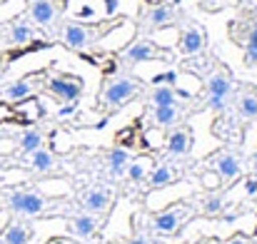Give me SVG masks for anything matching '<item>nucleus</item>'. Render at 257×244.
<instances>
[{
	"label": "nucleus",
	"mask_w": 257,
	"mask_h": 244,
	"mask_svg": "<svg viewBox=\"0 0 257 244\" xmlns=\"http://www.w3.org/2000/svg\"><path fill=\"white\" fill-rule=\"evenodd\" d=\"M125 20H127V18H115V20L107 18V20H102V23L65 20V23L58 25L55 38H58L65 48H70V50H75V53H85L90 48H95V43H100L107 33H112L115 28H120Z\"/></svg>",
	"instance_id": "nucleus-1"
},
{
	"label": "nucleus",
	"mask_w": 257,
	"mask_h": 244,
	"mask_svg": "<svg viewBox=\"0 0 257 244\" xmlns=\"http://www.w3.org/2000/svg\"><path fill=\"white\" fill-rule=\"evenodd\" d=\"M145 90V82L130 73H110L102 78L100 95H97V107L105 115H115L122 105L135 100Z\"/></svg>",
	"instance_id": "nucleus-2"
},
{
	"label": "nucleus",
	"mask_w": 257,
	"mask_h": 244,
	"mask_svg": "<svg viewBox=\"0 0 257 244\" xmlns=\"http://www.w3.org/2000/svg\"><path fill=\"white\" fill-rule=\"evenodd\" d=\"M202 82H205V100H202V105L207 110H212L215 115L227 112L230 105H232L235 90H237L232 73L222 63L212 60L210 68H207V73L202 75Z\"/></svg>",
	"instance_id": "nucleus-3"
},
{
	"label": "nucleus",
	"mask_w": 257,
	"mask_h": 244,
	"mask_svg": "<svg viewBox=\"0 0 257 244\" xmlns=\"http://www.w3.org/2000/svg\"><path fill=\"white\" fill-rule=\"evenodd\" d=\"M192 212H195V204H190V202L182 199V202H177V204H170L168 209H160V212L150 214L148 229H150L153 234H163V237L177 234V232L187 224V219L192 217Z\"/></svg>",
	"instance_id": "nucleus-4"
},
{
	"label": "nucleus",
	"mask_w": 257,
	"mask_h": 244,
	"mask_svg": "<svg viewBox=\"0 0 257 244\" xmlns=\"http://www.w3.org/2000/svg\"><path fill=\"white\" fill-rule=\"evenodd\" d=\"M180 13L177 5L170 0H160V3H145L140 10V20H138V33L140 35H150L155 30H165L177 23Z\"/></svg>",
	"instance_id": "nucleus-5"
},
{
	"label": "nucleus",
	"mask_w": 257,
	"mask_h": 244,
	"mask_svg": "<svg viewBox=\"0 0 257 244\" xmlns=\"http://www.w3.org/2000/svg\"><path fill=\"white\" fill-rule=\"evenodd\" d=\"M65 10H68V0H28L25 3V18L53 35L58 25L63 23Z\"/></svg>",
	"instance_id": "nucleus-6"
},
{
	"label": "nucleus",
	"mask_w": 257,
	"mask_h": 244,
	"mask_svg": "<svg viewBox=\"0 0 257 244\" xmlns=\"http://www.w3.org/2000/svg\"><path fill=\"white\" fill-rule=\"evenodd\" d=\"M5 207L18 217H40L48 212L50 199L35 189H13L5 194Z\"/></svg>",
	"instance_id": "nucleus-7"
},
{
	"label": "nucleus",
	"mask_w": 257,
	"mask_h": 244,
	"mask_svg": "<svg viewBox=\"0 0 257 244\" xmlns=\"http://www.w3.org/2000/svg\"><path fill=\"white\" fill-rule=\"evenodd\" d=\"M117 58H120L122 68H133V65H140V63H148V60H168L170 50L158 45L150 38H143V40H133Z\"/></svg>",
	"instance_id": "nucleus-8"
},
{
	"label": "nucleus",
	"mask_w": 257,
	"mask_h": 244,
	"mask_svg": "<svg viewBox=\"0 0 257 244\" xmlns=\"http://www.w3.org/2000/svg\"><path fill=\"white\" fill-rule=\"evenodd\" d=\"M45 92L68 105V102H78L83 97L85 82L80 75H73V73H55V75H48Z\"/></svg>",
	"instance_id": "nucleus-9"
},
{
	"label": "nucleus",
	"mask_w": 257,
	"mask_h": 244,
	"mask_svg": "<svg viewBox=\"0 0 257 244\" xmlns=\"http://www.w3.org/2000/svg\"><path fill=\"white\" fill-rule=\"evenodd\" d=\"M48 75H50V70L45 68V70L30 73V75H25V78H20V80H15V82H8V85L0 90V100H3V102H20V100L33 97L40 87H45Z\"/></svg>",
	"instance_id": "nucleus-10"
},
{
	"label": "nucleus",
	"mask_w": 257,
	"mask_h": 244,
	"mask_svg": "<svg viewBox=\"0 0 257 244\" xmlns=\"http://www.w3.org/2000/svg\"><path fill=\"white\" fill-rule=\"evenodd\" d=\"M207 45V38H205V30L200 28V23L195 20H185V25L180 28V40H177V53L182 58H195L205 50Z\"/></svg>",
	"instance_id": "nucleus-11"
},
{
	"label": "nucleus",
	"mask_w": 257,
	"mask_h": 244,
	"mask_svg": "<svg viewBox=\"0 0 257 244\" xmlns=\"http://www.w3.org/2000/svg\"><path fill=\"white\" fill-rule=\"evenodd\" d=\"M210 167H212V172L217 174L220 182H235V179L242 177V160H240V155H235L230 150H222V152L212 155Z\"/></svg>",
	"instance_id": "nucleus-12"
},
{
	"label": "nucleus",
	"mask_w": 257,
	"mask_h": 244,
	"mask_svg": "<svg viewBox=\"0 0 257 244\" xmlns=\"http://www.w3.org/2000/svg\"><path fill=\"white\" fill-rule=\"evenodd\" d=\"M230 110H235L240 122H255L257 120V87L255 85H242L240 90H235L232 105Z\"/></svg>",
	"instance_id": "nucleus-13"
},
{
	"label": "nucleus",
	"mask_w": 257,
	"mask_h": 244,
	"mask_svg": "<svg viewBox=\"0 0 257 244\" xmlns=\"http://www.w3.org/2000/svg\"><path fill=\"white\" fill-rule=\"evenodd\" d=\"M187 107L182 102H175V105H158V107H148V117H150V125L153 127H160V130H170L175 125L182 122Z\"/></svg>",
	"instance_id": "nucleus-14"
},
{
	"label": "nucleus",
	"mask_w": 257,
	"mask_h": 244,
	"mask_svg": "<svg viewBox=\"0 0 257 244\" xmlns=\"http://www.w3.org/2000/svg\"><path fill=\"white\" fill-rule=\"evenodd\" d=\"M102 227V217L100 214H92V212H75L68 217V232L78 239H90L92 234H97Z\"/></svg>",
	"instance_id": "nucleus-15"
},
{
	"label": "nucleus",
	"mask_w": 257,
	"mask_h": 244,
	"mask_svg": "<svg viewBox=\"0 0 257 244\" xmlns=\"http://www.w3.org/2000/svg\"><path fill=\"white\" fill-rule=\"evenodd\" d=\"M80 207L85 212H92V214H107V209L112 207V197H110V189L107 187H100V184H92L87 187L85 192L80 194Z\"/></svg>",
	"instance_id": "nucleus-16"
},
{
	"label": "nucleus",
	"mask_w": 257,
	"mask_h": 244,
	"mask_svg": "<svg viewBox=\"0 0 257 244\" xmlns=\"http://www.w3.org/2000/svg\"><path fill=\"white\" fill-rule=\"evenodd\" d=\"M192 145H195V137H192V130L187 125H180L175 127L168 140H165V155L168 157H187L192 152Z\"/></svg>",
	"instance_id": "nucleus-17"
},
{
	"label": "nucleus",
	"mask_w": 257,
	"mask_h": 244,
	"mask_svg": "<svg viewBox=\"0 0 257 244\" xmlns=\"http://www.w3.org/2000/svg\"><path fill=\"white\" fill-rule=\"evenodd\" d=\"M180 100H190V92L177 90L172 85H155L153 92L148 95V107H158V105H175Z\"/></svg>",
	"instance_id": "nucleus-18"
},
{
	"label": "nucleus",
	"mask_w": 257,
	"mask_h": 244,
	"mask_svg": "<svg viewBox=\"0 0 257 244\" xmlns=\"http://www.w3.org/2000/svg\"><path fill=\"white\" fill-rule=\"evenodd\" d=\"M130 152L125 147H112L105 152V174L110 179H117V177H125V169H127V162H130Z\"/></svg>",
	"instance_id": "nucleus-19"
},
{
	"label": "nucleus",
	"mask_w": 257,
	"mask_h": 244,
	"mask_svg": "<svg viewBox=\"0 0 257 244\" xmlns=\"http://www.w3.org/2000/svg\"><path fill=\"white\" fill-rule=\"evenodd\" d=\"M177 179H180V169L172 167L170 162H160L158 167H153L150 174H148L150 189H165V187L175 184Z\"/></svg>",
	"instance_id": "nucleus-20"
},
{
	"label": "nucleus",
	"mask_w": 257,
	"mask_h": 244,
	"mask_svg": "<svg viewBox=\"0 0 257 244\" xmlns=\"http://www.w3.org/2000/svg\"><path fill=\"white\" fill-rule=\"evenodd\" d=\"M30 239H33V227L20 219L10 222L0 234V244H30Z\"/></svg>",
	"instance_id": "nucleus-21"
},
{
	"label": "nucleus",
	"mask_w": 257,
	"mask_h": 244,
	"mask_svg": "<svg viewBox=\"0 0 257 244\" xmlns=\"http://www.w3.org/2000/svg\"><path fill=\"white\" fill-rule=\"evenodd\" d=\"M28 164H30V169H33L35 174H50V172L58 167V160H55L53 150L43 145V147H38L33 155H28Z\"/></svg>",
	"instance_id": "nucleus-22"
},
{
	"label": "nucleus",
	"mask_w": 257,
	"mask_h": 244,
	"mask_svg": "<svg viewBox=\"0 0 257 244\" xmlns=\"http://www.w3.org/2000/svg\"><path fill=\"white\" fill-rule=\"evenodd\" d=\"M8 40H10L13 45L33 43V40H35V30H33V25H30L25 18L10 20V23H8Z\"/></svg>",
	"instance_id": "nucleus-23"
},
{
	"label": "nucleus",
	"mask_w": 257,
	"mask_h": 244,
	"mask_svg": "<svg viewBox=\"0 0 257 244\" xmlns=\"http://www.w3.org/2000/svg\"><path fill=\"white\" fill-rule=\"evenodd\" d=\"M240 40L242 50H245V68H257V25H247L242 38H232Z\"/></svg>",
	"instance_id": "nucleus-24"
},
{
	"label": "nucleus",
	"mask_w": 257,
	"mask_h": 244,
	"mask_svg": "<svg viewBox=\"0 0 257 244\" xmlns=\"http://www.w3.org/2000/svg\"><path fill=\"white\" fill-rule=\"evenodd\" d=\"M45 142H43V130L40 127H30V130H25L20 137H18V150H20V155H33L38 147H43Z\"/></svg>",
	"instance_id": "nucleus-25"
},
{
	"label": "nucleus",
	"mask_w": 257,
	"mask_h": 244,
	"mask_svg": "<svg viewBox=\"0 0 257 244\" xmlns=\"http://www.w3.org/2000/svg\"><path fill=\"white\" fill-rule=\"evenodd\" d=\"M148 174H150V157H135V160L127 162V169H125V179L127 182L140 184V182L148 179Z\"/></svg>",
	"instance_id": "nucleus-26"
},
{
	"label": "nucleus",
	"mask_w": 257,
	"mask_h": 244,
	"mask_svg": "<svg viewBox=\"0 0 257 244\" xmlns=\"http://www.w3.org/2000/svg\"><path fill=\"white\" fill-rule=\"evenodd\" d=\"M225 197L220 194V192H210V194H205L202 199H200V212L205 214V217H220L222 212H225Z\"/></svg>",
	"instance_id": "nucleus-27"
},
{
	"label": "nucleus",
	"mask_w": 257,
	"mask_h": 244,
	"mask_svg": "<svg viewBox=\"0 0 257 244\" xmlns=\"http://www.w3.org/2000/svg\"><path fill=\"white\" fill-rule=\"evenodd\" d=\"M120 244H155V242H153V237H150V234H145V232H135L133 237L122 239Z\"/></svg>",
	"instance_id": "nucleus-28"
},
{
	"label": "nucleus",
	"mask_w": 257,
	"mask_h": 244,
	"mask_svg": "<svg viewBox=\"0 0 257 244\" xmlns=\"http://www.w3.org/2000/svg\"><path fill=\"white\" fill-rule=\"evenodd\" d=\"M245 194L247 197H255L257 194V177H247L245 179Z\"/></svg>",
	"instance_id": "nucleus-29"
},
{
	"label": "nucleus",
	"mask_w": 257,
	"mask_h": 244,
	"mask_svg": "<svg viewBox=\"0 0 257 244\" xmlns=\"http://www.w3.org/2000/svg\"><path fill=\"white\" fill-rule=\"evenodd\" d=\"M225 244H252V239L247 237V234H242V232H237V234H232L230 239Z\"/></svg>",
	"instance_id": "nucleus-30"
},
{
	"label": "nucleus",
	"mask_w": 257,
	"mask_h": 244,
	"mask_svg": "<svg viewBox=\"0 0 257 244\" xmlns=\"http://www.w3.org/2000/svg\"><path fill=\"white\" fill-rule=\"evenodd\" d=\"M177 80V75H175V73H163V75H155V78H153V85H160V82H175Z\"/></svg>",
	"instance_id": "nucleus-31"
},
{
	"label": "nucleus",
	"mask_w": 257,
	"mask_h": 244,
	"mask_svg": "<svg viewBox=\"0 0 257 244\" xmlns=\"http://www.w3.org/2000/svg\"><path fill=\"white\" fill-rule=\"evenodd\" d=\"M75 110H78V102H68L65 107H60V110H58V117H68V115H73Z\"/></svg>",
	"instance_id": "nucleus-32"
},
{
	"label": "nucleus",
	"mask_w": 257,
	"mask_h": 244,
	"mask_svg": "<svg viewBox=\"0 0 257 244\" xmlns=\"http://www.w3.org/2000/svg\"><path fill=\"white\" fill-rule=\"evenodd\" d=\"M92 15H95V10H92L90 5H85V8H80V10H78L75 20H85V18H92Z\"/></svg>",
	"instance_id": "nucleus-33"
},
{
	"label": "nucleus",
	"mask_w": 257,
	"mask_h": 244,
	"mask_svg": "<svg viewBox=\"0 0 257 244\" xmlns=\"http://www.w3.org/2000/svg\"><path fill=\"white\" fill-rule=\"evenodd\" d=\"M117 5H120V3H117V0H105V13H107V15H110V18H112V13H115V10H117Z\"/></svg>",
	"instance_id": "nucleus-34"
},
{
	"label": "nucleus",
	"mask_w": 257,
	"mask_h": 244,
	"mask_svg": "<svg viewBox=\"0 0 257 244\" xmlns=\"http://www.w3.org/2000/svg\"><path fill=\"white\" fill-rule=\"evenodd\" d=\"M252 202H255V209H257V194H255V197H252Z\"/></svg>",
	"instance_id": "nucleus-35"
},
{
	"label": "nucleus",
	"mask_w": 257,
	"mask_h": 244,
	"mask_svg": "<svg viewBox=\"0 0 257 244\" xmlns=\"http://www.w3.org/2000/svg\"><path fill=\"white\" fill-rule=\"evenodd\" d=\"M202 244H217V242H202Z\"/></svg>",
	"instance_id": "nucleus-36"
},
{
	"label": "nucleus",
	"mask_w": 257,
	"mask_h": 244,
	"mask_svg": "<svg viewBox=\"0 0 257 244\" xmlns=\"http://www.w3.org/2000/svg\"><path fill=\"white\" fill-rule=\"evenodd\" d=\"M0 78H3V68H0Z\"/></svg>",
	"instance_id": "nucleus-37"
},
{
	"label": "nucleus",
	"mask_w": 257,
	"mask_h": 244,
	"mask_svg": "<svg viewBox=\"0 0 257 244\" xmlns=\"http://www.w3.org/2000/svg\"><path fill=\"white\" fill-rule=\"evenodd\" d=\"M107 244H110V242H107Z\"/></svg>",
	"instance_id": "nucleus-38"
}]
</instances>
